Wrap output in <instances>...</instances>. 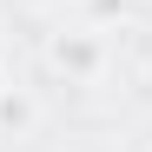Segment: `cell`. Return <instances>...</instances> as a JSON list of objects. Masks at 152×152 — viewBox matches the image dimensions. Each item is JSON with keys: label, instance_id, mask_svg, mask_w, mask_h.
Returning a JSON list of instances; mask_svg holds the SVG:
<instances>
[{"label": "cell", "instance_id": "6da1fadb", "mask_svg": "<svg viewBox=\"0 0 152 152\" xmlns=\"http://www.w3.org/2000/svg\"><path fill=\"white\" fill-rule=\"evenodd\" d=\"M46 66L66 73L73 86H86V80L106 73V40H99L93 27H60L53 40H46Z\"/></svg>", "mask_w": 152, "mask_h": 152}, {"label": "cell", "instance_id": "7a4b0ae2", "mask_svg": "<svg viewBox=\"0 0 152 152\" xmlns=\"http://www.w3.org/2000/svg\"><path fill=\"white\" fill-rule=\"evenodd\" d=\"M0 60H7V33H0Z\"/></svg>", "mask_w": 152, "mask_h": 152}, {"label": "cell", "instance_id": "3957f363", "mask_svg": "<svg viewBox=\"0 0 152 152\" xmlns=\"http://www.w3.org/2000/svg\"><path fill=\"white\" fill-rule=\"evenodd\" d=\"M27 7H53V0H27Z\"/></svg>", "mask_w": 152, "mask_h": 152}]
</instances>
